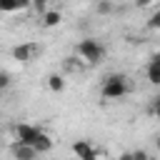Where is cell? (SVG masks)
<instances>
[{"label": "cell", "mask_w": 160, "mask_h": 160, "mask_svg": "<svg viewBox=\"0 0 160 160\" xmlns=\"http://www.w3.org/2000/svg\"><path fill=\"white\" fill-rule=\"evenodd\" d=\"M10 82H12V75H10V72H5V70H0V90L10 88Z\"/></svg>", "instance_id": "obj_13"}, {"label": "cell", "mask_w": 160, "mask_h": 160, "mask_svg": "<svg viewBox=\"0 0 160 160\" xmlns=\"http://www.w3.org/2000/svg\"><path fill=\"white\" fill-rule=\"evenodd\" d=\"M0 95H2V90H0Z\"/></svg>", "instance_id": "obj_17"}, {"label": "cell", "mask_w": 160, "mask_h": 160, "mask_svg": "<svg viewBox=\"0 0 160 160\" xmlns=\"http://www.w3.org/2000/svg\"><path fill=\"white\" fill-rule=\"evenodd\" d=\"M38 45L35 42H22V45H15L12 48V58L18 60V62H30V60H35V55H38Z\"/></svg>", "instance_id": "obj_3"}, {"label": "cell", "mask_w": 160, "mask_h": 160, "mask_svg": "<svg viewBox=\"0 0 160 160\" xmlns=\"http://www.w3.org/2000/svg\"><path fill=\"white\" fill-rule=\"evenodd\" d=\"M30 8V0H0V12H15Z\"/></svg>", "instance_id": "obj_9"}, {"label": "cell", "mask_w": 160, "mask_h": 160, "mask_svg": "<svg viewBox=\"0 0 160 160\" xmlns=\"http://www.w3.org/2000/svg\"><path fill=\"white\" fill-rule=\"evenodd\" d=\"M148 80L152 85H160V58L158 55H152L148 62Z\"/></svg>", "instance_id": "obj_8"}, {"label": "cell", "mask_w": 160, "mask_h": 160, "mask_svg": "<svg viewBox=\"0 0 160 160\" xmlns=\"http://www.w3.org/2000/svg\"><path fill=\"white\" fill-rule=\"evenodd\" d=\"M98 12H100V15L112 12V2H110V0H100V2H98Z\"/></svg>", "instance_id": "obj_12"}, {"label": "cell", "mask_w": 160, "mask_h": 160, "mask_svg": "<svg viewBox=\"0 0 160 160\" xmlns=\"http://www.w3.org/2000/svg\"><path fill=\"white\" fill-rule=\"evenodd\" d=\"M135 5L138 8H148V5H152V0H135Z\"/></svg>", "instance_id": "obj_16"}, {"label": "cell", "mask_w": 160, "mask_h": 160, "mask_svg": "<svg viewBox=\"0 0 160 160\" xmlns=\"http://www.w3.org/2000/svg\"><path fill=\"white\" fill-rule=\"evenodd\" d=\"M148 28H152V30H158V28H160V12H152V15H150Z\"/></svg>", "instance_id": "obj_14"}, {"label": "cell", "mask_w": 160, "mask_h": 160, "mask_svg": "<svg viewBox=\"0 0 160 160\" xmlns=\"http://www.w3.org/2000/svg\"><path fill=\"white\" fill-rule=\"evenodd\" d=\"M78 55H80L88 65H98V62L105 58V48H102L100 40H95V38H85V40L78 42Z\"/></svg>", "instance_id": "obj_2"}, {"label": "cell", "mask_w": 160, "mask_h": 160, "mask_svg": "<svg viewBox=\"0 0 160 160\" xmlns=\"http://www.w3.org/2000/svg\"><path fill=\"white\" fill-rule=\"evenodd\" d=\"M38 130H40L38 125H30V122H20V125L15 128V135H18V140H22V142H28V145H30V142H32V138L38 135Z\"/></svg>", "instance_id": "obj_6"}, {"label": "cell", "mask_w": 160, "mask_h": 160, "mask_svg": "<svg viewBox=\"0 0 160 160\" xmlns=\"http://www.w3.org/2000/svg\"><path fill=\"white\" fill-rule=\"evenodd\" d=\"M72 152H75L80 160H95V158L100 155V150H95L88 140H78V142H72Z\"/></svg>", "instance_id": "obj_5"}, {"label": "cell", "mask_w": 160, "mask_h": 160, "mask_svg": "<svg viewBox=\"0 0 160 160\" xmlns=\"http://www.w3.org/2000/svg\"><path fill=\"white\" fill-rule=\"evenodd\" d=\"M10 152H12V158H18V160H32V158L38 155V150H35L32 145L22 142V140H15V142L10 145Z\"/></svg>", "instance_id": "obj_4"}, {"label": "cell", "mask_w": 160, "mask_h": 160, "mask_svg": "<svg viewBox=\"0 0 160 160\" xmlns=\"http://www.w3.org/2000/svg\"><path fill=\"white\" fill-rule=\"evenodd\" d=\"M35 150H38V155L40 152H50L52 150V140H50V135L45 132V130H38V135L32 138V142H30Z\"/></svg>", "instance_id": "obj_7"}, {"label": "cell", "mask_w": 160, "mask_h": 160, "mask_svg": "<svg viewBox=\"0 0 160 160\" xmlns=\"http://www.w3.org/2000/svg\"><path fill=\"white\" fill-rule=\"evenodd\" d=\"M30 5H32L38 12H45V8H48V0H30Z\"/></svg>", "instance_id": "obj_15"}, {"label": "cell", "mask_w": 160, "mask_h": 160, "mask_svg": "<svg viewBox=\"0 0 160 160\" xmlns=\"http://www.w3.org/2000/svg\"><path fill=\"white\" fill-rule=\"evenodd\" d=\"M125 92H128V78L118 75V72L108 75L100 85V95L105 100H120V98H125Z\"/></svg>", "instance_id": "obj_1"}, {"label": "cell", "mask_w": 160, "mask_h": 160, "mask_svg": "<svg viewBox=\"0 0 160 160\" xmlns=\"http://www.w3.org/2000/svg\"><path fill=\"white\" fill-rule=\"evenodd\" d=\"M48 88H50L52 92H62V90H65V80H62V75L52 72V75L48 78Z\"/></svg>", "instance_id": "obj_11"}, {"label": "cell", "mask_w": 160, "mask_h": 160, "mask_svg": "<svg viewBox=\"0 0 160 160\" xmlns=\"http://www.w3.org/2000/svg\"><path fill=\"white\" fill-rule=\"evenodd\" d=\"M60 20H62V15L58 10H45L42 12V25L45 28H55V25H60Z\"/></svg>", "instance_id": "obj_10"}]
</instances>
